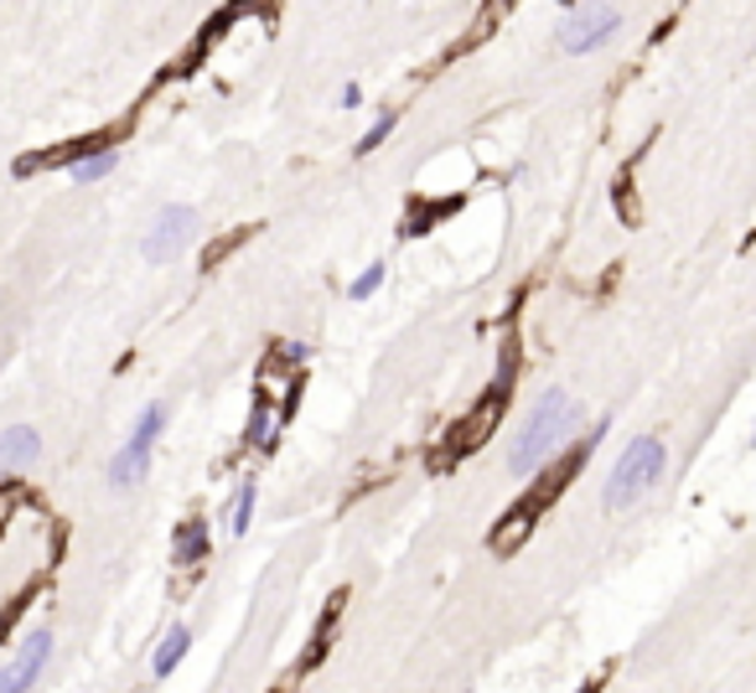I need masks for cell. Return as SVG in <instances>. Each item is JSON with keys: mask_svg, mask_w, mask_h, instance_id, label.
Masks as SVG:
<instances>
[{"mask_svg": "<svg viewBox=\"0 0 756 693\" xmlns=\"http://www.w3.org/2000/svg\"><path fill=\"white\" fill-rule=\"evenodd\" d=\"M16 502H21V487H16V481H5V487H0V523L16 513Z\"/></svg>", "mask_w": 756, "mask_h": 693, "instance_id": "ac0fdd59", "label": "cell"}, {"mask_svg": "<svg viewBox=\"0 0 756 693\" xmlns=\"http://www.w3.org/2000/svg\"><path fill=\"white\" fill-rule=\"evenodd\" d=\"M198 228V213L187 207V202H172V207H161L156 223H151V234H145V259L151 264H166L172 254L187 249V238Z\"/></svg>", "mask_w": 756, "mask_h": 693, "instance_id": "52a82bcc", "label": "cell"}, {"mask_svg": "<svg viewBox=\"0 0 756 693\" xmlns=\"http://www.w3.org/2000/svg\"><path fill=\"white\" fill-rule=\"evenodd\" d=\"M275 430H280V419L270 415V398L259 394L255 415H249V430H244V445H275Z\"/></svg>", "mask_w": 756, "mask_h": 693, "instance_id": "4fadbf2b", "label": "cell"}, {"mask_svg": "<svg viewBox=\"0 0 756 693\" xmlns=\"http://www.w3.org/2000/svg\"><path fill=\"white\" fill-rule=\"evenodd\" d=\"M208 549H213L208 523H202V517H187V523L177 528V538H172V564H202Z\"/></svg>", "mask_w": 756, "mask_h": 693, "instance_id": "30bf717a", "label": "cell"}, {"mask_svg": "<svg viewBox=\"0 0 756 693\" xmlns=\"http://www.w3.org/2000/svg\"><path fill=\"white\" fill-rule=\"evenodd\" d=\"M37 456H42V435L32 425H11V430L0 435V471L5 476L21 471V466H32Z\"/></svg>", "mask_w": 756, "mask_h": 693, "instance_id": "9c48e42d", "label": "cell"}, {"mask_svg": "<svg viewBox=\"0 0 756 693\" xmlns=\"http://www.w3.org/2000/svg\"><path fill=\"white\" fill-rule=\"evenodd\" d=\"M249 517H255V481H239V492H234V513H228V528H234V534H249Z\"/></svg>", "mask_w": 756, "mask_h": 693, "instance_id": "9a60e30c", "label": "cell"}, {"mask_svg": "<svg viewBox=\"0 0 756 693\" xmlns=\"http://www.w3.org/2000/svg\"><path fill=\"white\" fill-rule=\"evenodd\" d=\"M663 461H669V456H663V440H658V435L627 440L622 461L612 466V476H606V513H627L633 502H642L648 487L663 476Z\"/></svg>", "mask_w": 756, "mask_h": 693, "instance_id": "3957f363", "label": "cell"}, {"mask_svg": "<svg viewBox=\"0 0 756 693\" xmlns=\"http://www.w3.org/2000/svg\"><path fill=\"white\" fill-rule=\"evenodd\" d=\"M378 285H383V264H368V270H363L353 285H347V296H353V300H368Z\"/></svg>", "mask_w": 756, "mask_h": 693, "instance_id": "e0dca14e", "label": "cell"}, {"mask_svg": "<svg viewBox=\"0 0 756 693\" xmlns=\"http://www.w3.org/2000/svg\"><path fill=\"white\" fill-rule=\"evenodd\" d=\"M601 689V678H596V683H586V689H580V693H596Z\"/></svg>", "mask_w": 756, "mask_h": 693, "instance_id": "ffe728a7", "label": "cell"}, {"mask_svg": "<svg viewBox=\"0 0 756 693\" xmlns=\"http://www.w3.org/2000/svg\"><path fill=\"white\" fill-rule=\"evenodd\" d=\"M570 419H576V404H570V394H565V389H550V394H544V404H539L534 415L523 419V430H518V440H513V451H508V471H513V476L539 471L544 461L555 456V445H559V435L570 430Z\"/></svg>", "mask_w": 756, "mask_h": 693, "instance_id": "7a4b0ae2", "label": "cell"}, {"mask_svg": "<svg viewBox=\"0 0 756 693\" xmlns=\"http://www.w3.org/2000/svg\"><path fill=\"white\" fill-rule=\"evenodd\" d=\"M338 621H342V590L332 595V600H327V611H321L317 632H311V647H306V668H311V662H321L327 642H332V632H338Z\"/></svg>", "mask_w": 756, "mask_h": 693, "instance_id": "7c38bea8", "label": "cell"}, {"mask_svg": "<svg viewBox=\"0 0 756 693\" xmlns=\"http://www.w3.org/2000/svg\"><path fill=\"white\" fill-rule=\"evenodd\" d=\"M508 394H513V347H508V357H503V373H498V383L487 389V394L466 409V415L451 425V435H446V451L436 456V466H451V461H461V456H472V451H482L487 440L498 435V425H503V415H508Z\"/></svg>", "mask_w": 756, "mask_h": 693, "instance_id": "6da1fadb", "label": "cell"}, {"mask_svg": "<svg viewBox=\"0 0 756 693\" xmlns=\"http://www.w3.org/2000/svg\"><path fill=\"white\" fill-rule=\"evenodd\" d=\"M161 425H166V415H161V404H151V409H140L135 430H130V440H125V451L115 456V466H109V481H115V487H135L140 476L151 471V451H156Z\"/></svg>", "mask_w": 756, "mask_h": 693, "instance_id": "5b68a950", "label": "cell"}, {"mask_svg": "<svg viewBox=\"0 0 756 693\" xmlns=\"http://www.w3.org/2000/svg\"><path fill=\"white\" fill-rule=\"evenodd\" d=\"M752 440H756V435H752Z\"/></svg>", "mask_w": 756, "mask_h": 693, "instance_id": "44dd1931", "label": "cell"}, {"mask_svg": "<svg viewBox=\"0 0 756 693\" xmlns=\"http://www.w3.org/2000/svg\"><path fill=\"white\" fill-rule=\"evenodd\" d=\"M394 124H399V109H383V115H378L374 124H368V135L358 140V156H368V151H378V145L389 140V130H394Z\"/></svg>", "mask_w": 756, "mask_h": 693, "instance_id": "2e32d148", "label": "cell"}, {"mask_svg": "<svg viewBox=\"0 0 756 693\" xmlns=\"http://www.w3.org/2000/svg\"><path fill=\"white\" fill-rule=\"evenodd\" d=\"M47 657H52V632L37 626V632H26V642L16 647V657L0 668V693H26L37 683V673L47 668Z\"/></svg>", "mask_w": 756, "mask_h": 693, "instance_id": "ba28073f", "label": "cell"}, {"mask_svg": "<svg viewBox=\"0 0 756 693\" xmlns=\"http://www.w3.org/2000/svg\"><path fill=\"white\" fill-rule=\"evenodd\" d=\"M125 130H130V124H109V130H94V135H83V140H68V145H52V151H37V156H21L16 177H37V171H52V166H68V171H73L79 160L99 156V151H115Z\"/></svg>", "mask_w": 756, "mask_h": 693, "instance_id": "8992f818", "label": "cell"}, {"mask_svg": "<svg viewBox=\"0 0 756 693\" xmlns=\"http://www.w3.org/2000/svg\"><path fill=\"white\" fill-rule=\"evenodd\" d=\"M115 166H120V151H99V156H88L73 166V181H83V187H88V181H104Z\"/></svg>", "mask_w": 756, "mask_h": 693, "instance_id": "5bb4252c", "label": "cell"}, {"mask_svg": "<svg viewBox=\"0 0 756 693\" xmlns=\"http://www.w3.org/2000/svg\"><path fill=\"white\" fill-rule=\"evenodd\" d=\"M187 647H192V632H187V626H172V632L161 636V647H156V662H151V673H156V678H172V668H177L181 657H187Z\"/></svg>", "mask_w": 756, "mask_h": 693, "instance_id": "8fae6325", "label": "cell"}, {"mask_svg": "<svg viewBox=\"0 0 756 693\" xmlns=\"http://www.w3.org/2000/svg\"><path fill=\"white\" fill-rule=\"evenodd\" d=\"M275 353L285 357V362H300V357H306V342H280Z\"/></svg>", "mask_w": 756, "mask_h": 693, "instance_id": "d6986e66", "label": "cell"}, {"mask_svg": "<svg viewBox=\"0 0 756 693\" xmlns=\"http://www.w3.org/2000/svg\"><path fill=\"white\" fill-rule=\"evenodd\" d=\"M617 26H622L617 5H570L565 21H559V47H565L570 58H586V52H596Z\"/></svg>", "mask_w": 756, "mask_h": 693, "instance_id": "277c9868", "label": "cell"}]
</instances>
